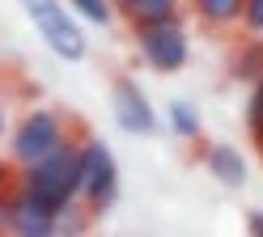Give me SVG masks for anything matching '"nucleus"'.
I'll return each mask as SVG.
<instances>
[{"mask_svg": "<svg viewBox=\"0 0 263 237\" xmlns=\"http://www.w3.org/2000/svg\"><path fill=\"white\" fill-rule=\"evenodd\" d=\"M60 144H68V131H64V118L51 106L30 110L22 123L13 127V161H17L22 169L43 161V157H51Z\"/></svg>", "mask_w": 263, "mask_h": 237, "instance_id": "4", "label": "nucleus"}, {"mask_svg": "<svg viewBox=\"0 0 263 237\" xmlns=\"http://www.w3.org/2000/svg\"><path fill=\"white\" fill-rule=\"evenodd\" d=\"M251 237H263V212L251 216Z\"/></svg>", "mask_w": 263, "mask_h": 237, "instance_id": "18", "label": "nucleus"}, {"mask_svg": "<svg viewBox=\"0 0 263 237\" xmlns=\"http://www.w3.org/2000/svg\"><path fill=\"white\" fill-rule=\"evenodd\" d=\"M9 237H55V216L39 208L34 199H26L22 191H13L9 203Z\"/></svg>", "mask_w": 263, "mask_h": 237, "instance_id": "7", "label": "nucleus"}, {"mask_svg": "<svg viewBox=\"0 0 263 237\" xmlns=\"http://www.w3.org/2000/svg\"><path fill=\"white\" fill-rule=\"evenodd\" d=\"M81 229H85V216H81L77 203H68V208L55 216V237H77Z\"/></svg>", "mask_w": 263, "mask_h": 237, "instance_id": "14", "label": "nucleus"}, {"mask_svg": "<svg viewBox=\"0 0 263 237\" xmlns=\"http://www.w3.org/2000/svg\"><path fill=\"white\" fill-rule=\"evenodd\" d=\"M242 9H246V0H195V13L208 26H234V22H242Z\"/></svg>", "mask_w": 263, "mask_h": 237, "instance_id": "10", "label": "nucleus"}, {"mask_svg": "<svg viewBox=\"0 0 263 237\" xmlns=\"http://www.w3.org/2000/svg\"><path fill=\"white\" fill-rule=\"evenodd\" d=\"M246 123H251V131L259 135V144H263V81L255 85V93H251V106H246Z\"/></svg>", "mask_w": 263, "mask_h": 237, "instance_id": "15", "label": "nucleus"}, {"mask_svg": "<svg viewBox=\"0 0 263 237\" xmlns=\"http://www.w3.org/2000/svg\"><path fill=\"white\" fill-rule=\"evenodd\" d=\"M17 191L26 199H34L39 208H47L51 216H60L77 199V144L68 140V144H60L51 157L26 165L22 178H17Z\"/></svg>", "mask_w": 263, "mask_h": 237, "instance_id": "1", "label": "nucleus"}, {"mask_svg": "<svg viewBox=\"0 0 263 237\" xmlns=\"http://www.w3.org/2000/svg\"><path fill=\"white\" fill-rule=\"evenodd\" d=\"M208 169L217 174V182L225 186H242L246 182V157L234 144H212L208 148Z\"/></svg>", "mask_w": 263, "mask_h": 237, "instance_id": "9", "label": "nucleus"}, {"mask_svg": "<svg viewBox=\"0 0 263 237\" xmlns=\"http://www.w3.org/2000/svg\"><path fill=\"white\" fill-rule=\"evenodd\" d=\"M234 72L242 81H263V38H251L242 51H238V60H234Z\"/></svg>", "mask_w": 263, "mask_h": 237, "instance_id": "11", "label": "nucleus"}, {"mask_svg": "<svg viewBox=\"0 0 263 237\" xmlns=\"http://www.w3.org/2000/svg\"><path fill=\"white\" fill-rule=\"evenodd\" d=\"M5 191H9V169L0 165V195H5Z\"/></svg>", "mask_w": 263, "mask_h": 237, "instance_id": "19", "label": "nucleus"}, {"mask_svg": "<svg viewBox=\"0 0 263 237\" xmlns=\"http://www.w3.org/2000/svg\"><path fill=\"white\" fill-rule=\"evenodd\" d=\"M170 127L183 135V140H195V135H200V114H195V106H187V102H170Z\"/></svg>", "mask_w": 263, "mask_h": 237, "instance_id": "12", "label": "nucleus"}, {"mask_svg": "<svg viewBox=\"0 0 263 237\" xmlns=\"http://www.w3.org/2000/svg\"><path fill=\"white\" fill-rule=\"evenodd\" d=\"M9 203H13V191L0 195V237H9Z\"/></svg>", "mask_w": 263, "mask_h": 237, "instance_id": "17", "label": "nucleus"}, {"mask_svg": "<svg viewBox=\"0 0 263 237\" xmlns=\"http://www.w3.org/2000/svg\"><path fill=\"white\" fill-rule=\"evenodd\" d=\"M242 22L251 26V30H263V0H246V9H242Z\"/></svg>", "mask_w": 263, "mask_h": 237, "instance_id": "16", "label": "nucleus"}, {"mask_svg": "<svg viewBox=\"0 0 263 237\" xmlns=\"http://www.w3.org/2000/svg\"><path fill=\"white\" fill-rule=\"evenodd\" d=\"M136 47L157 72H178L191 55L187 30L178 22H157V26H136Z\"/></svg>", "mask_w": 263, "mask_h": 237, "instance_id": "5", "label": "nucleus"}, {"mask_svg": "<svg viewBox=\"0 0 263 237\" xmlns=\"http://www.w3.org/2000/svg\"><path fill=\"white\" fill-rule=\"evenodd\" d=\"M119 191V165H115L110 148L85 140L77 144V195L89 203V212H106Z\"/></svg>", "mask_w": 263, "mask_h": 237, "instance_id": "2", "label": "nucleus"}, {"mask_svg": "<svg viewBox=\"0 0 263 237\" xmlns=\"http://www.w3.org/2000/svg\"><path fill=\"white\" fill-rule=\"evenodd\" d=\"M0 131H5V110H0Z\"/></svg>", "mask_w": 263, "mask_h": 237, "instance_id": "20", "label": "nucleus"}, {"mask_svg": "<svg viewBox=\"0 0 263 237\" xmlns=\"http://www.w3.org/2000/svg\"><path fill=\"white\" fill-rule=\"evenodd\" d=\"M110 9H119L136 26H157V22H174L178 0H110Z\"/></svg>", "mask_w": 263, "mask_h": 237, "instance_id": "8", "label": "nucleus"}, {"mask_svg": "<svg viewBox=\"0 0 263 237\" xmlns=\"http://www.w3.org/2000/svg\"><path fill=\"white\" fill-rule=\"evenodd\" d=\"M68 5L85 17V22H93V26H110V17H115L110 0H68Z\"/></svg>", "mask_w": 263, "mask_h": 237, "instance_id": "13", "label": "nucleus"}, {"mask_svg": "<svg viewBox=\"0 0 263 237\" xmlns=\"http://www.w3.org/2000/svg\"><path fill=\"white\" fill-rule=\"evenodd\" d=\"M110 102H115V118H119V127L123 131H136V135H144V131H153V106H149V97H144V89L136 81H127V76H119L110 85Z\"/></svg>", "mask_w": 263, "mask_h": 237, "instance_id": "6", "label": "nucleus"}, {"mask_svg": "<svg viewBox=\"0 0 263 237\" xmlns=\"http://www.w3.org/2000/svg\"><path fill=\"white\" fill-rule=\"evenodd\" d=\"M26 17L34 22V30L43 34V43L55 51L60 60H85V34H81V26L68 17V9L60 5V0H22Z\"/></svg>", "mask_w": 263, "mask_h": 237, "instance_id": "3", "label": "nucleus"}]
</instances>
